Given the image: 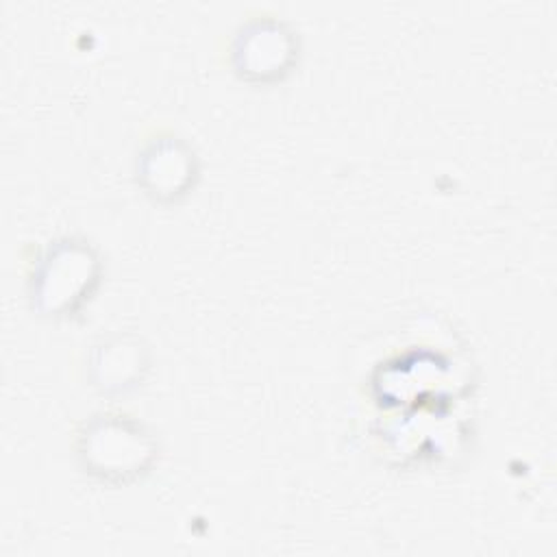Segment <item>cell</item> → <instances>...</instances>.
<instances>
[{
    "label": "cell",
    "instance_id": "277c9868",
    "mask_svg": "<svg viewBox=\"0 0 557 557\" xmlns=\"http://www.w3.org/2000/svg\"><path fill=\"white\" fill-rule=\"evenodd\" d=\"M135 174L139 187L159 202L183 198L198 176L191 146L176 133L161 131L144 141L137 152Z\"/></svg>",
    "mask_w": 557,
    "mask_h": 557
},
{
    "label": "cell",
    "instance_id": "3957f363",
    "mask_svg": "<svg viewBox=\"0 0 557 557\" xmlns=\"http://www.w3.org/2000/svg\"><path fill=\"white\" fill-rule=\"evenodd\" d=\"M298 57L294 30L274 15L242 22L231 41L235 74L248 83H274L289 74Z\"/></svg>",
    "mask_w": 557,
    "mask_h": 557
},
{
    "label": "cell",
    "instance_id": "5b68a950",
    "mask_svg": "<svg viewBox=\"0 0 557 557\" xmlns=\"http://www.w3.org/2000/svg\"><path fill=\"white\" fill-rule=\"evenodd\" d=\"M146 348H141L137 337H102L91 350V381L102 392L128 389L131 385H135L137 379H141V370L146 368Z\"/></svg>",
    "mask_w": 557,
    "mask_h": 557
},
{
    "label": "cell",
    "instance_id": "6da1fadb",
    "mask_svg": "<svg viewBox=\"0 0 557 557\" xmlns=\"http://www.w3.org/2000/svg\"><path fill=\"white\" fill-rule=\"evenodd\" d=\"M76 457L83 470L107 485L141 479L157 459L152 433L133 416L96 413L76 433Z\"/></svg>",
    "mask_w": 557,
    "mask_h": 557
},
{
    "label": "cell",
    "instance_id": "7a4b0ae2",
    "mask_svg": "<svg viewBox=\"0 0 557 557\" xmlns=\"http://www.w3.org/2000/svg\"><path fill=\"white\" fill-rule=\"evenodd\" d=\"M100 276V259L91 244L59 237L46 246L30 276L33 307L44 315H70L91 296Z\"/></svg>",
    "mask_w": 557,
    "mask_h": 557
}]
</instances>
